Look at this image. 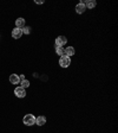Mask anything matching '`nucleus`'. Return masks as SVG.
Wrapping results in <instances>:
<instances>
[{
  "instance_id": "f257e3e1",
  "label": "nucleus",
  "mask_w": 118,
  "mask_h": 133,
  "mask_svg": "<svg viewBox=\"0 0 118 133\" xmlns=\"http://www.w3.org/2000/svg\"><path fill=\"white\" fill-rule=\"evenodd\" d=\"M23 121L26 126H32V125L35 124V116L33 114H26V115L24 116Z\"/></svg>"
},
{
  "instance_id": "f03ea898",
  "label": "nucleus",
  "mask_w": 118,
  "mask_h": 133,
  "mask_svg": "<svg viewBox=\"0 0 118 133\" xmlns=\"http://www.w3.org/2000/svg\"><path fill=\"white\" fill-rule=\"evenodd\" d=\"M71 64V58L67 56H62L60 59H59V65L63 67V68H67Z\"/></svg>"
},
{
  "instance_id": "7ed1b4c3",
  "label": "nucleus",
  "mask_w": 118,
  "mask_h": 133,
  "mask_svg": "<svg viewBox=\"0 0 118 133\" xmlns=\"http://www.w3.org/2000/svg\"><path fill=\"white\" fill-rule=\"evenodd\" d=\"M67 43V39H66V37L65 36H59V37H57L56 39V46H64L65 44Z\"/></svg>"
},
{
  "instance_id": "20e7f679",
  "label": "nucleus",
  "mask_w": 118,
  "mask_h": 133,
  "mask_svg": "<svg viewBox=\"0 0 118 133\" xmlns=\"http://www.w3.org/2000/svg\"><path fill=\"white\" fill-rule=\"evenodd\" d=\"M14 94L17 95V98H25V95H26V90H25V88H23V87H17V88L14 89Z\"/></svg>"
},
{
  "instance_id": "39448f33",
  "label": "nucleus",
  "mask_w": 118,
  "mask_h": 133,
  "mask_svg": "<svg viewBox=\"0 0 118 133\" xmlns=\"http://www.w3.org/2000/svg\"><path fill=\"white\" fill-rule=\"evenodd\" d=\"M21 36H23V30L18 29V27L13 29V31H12V37H13V38L18 39V38H20Z\"/></svg>"
},
{
  "instance_id": "423d86ee",
  "label": "nucleus",
  "mask_w": 118,
  "mask_h": 133,
  "mask_svg": "<svg viewBox=\"0 0 118 133\" xmlns=\"http://www.w3.org/2000/svg\"><path fill=\"white\" fill-rule=\"evenodd\" d=\"M85 3H83V1H80L78 5L76 6V11H77V13H79V14H82V13H84L85 12Z\"/></svg>"
},
{
  "instance_id": "0eeeda50",
  "label": "nucleus",
  "mask_w": 118,
  "mask_h": 133,
  "mask_svg": "<svg viewBox=\"0 0 118 133\" xmlns=\"http://www.w3.org/2000/svg\"><path fill=\"white\" fill-rule=\"evenodd\" d=\"M9 82H11L12 84H18V83L20 82V80H19V76H18L17 74H12L11 76H9Z\"/></svg>"
},
{
  "instance_id": "6e6552de",
  "label": "nucleus",
  "mask_w": 118,
  "mask_h": 133,
  "mask_svg": "<svg viewBox=\"0 0 118 133\" xmlns=\"http://www.w3.org/2000/svg\"><path fill=\"white\" fill-rule=\"evenodd\" d=\"M24 26H25V19H24V18H18L17 20H15V27L23 29Z\"/></svg>"
},
{
  "instance_id": "1a4fd4ad",
  "label": "nucleus",
  "mask_w": 118,
  "mask_h": 133,
  "mask_svg": "<svg viewBox=\"0 0 118 133\" xmlns=\"http://www.w3.org/2000/svg\"><path fill=\"white\" fill-rule=\"evenodd\" d=\"M65 56H67V57H71V56H73L74 55V49H73V46H68V48H66L65 49Z\"/></svg>"
},
{
  "instance_id": "9d476101",
  "label": "nucleus",
  "mask_w": 118,
  "mask_h": 133,
  "mask_svg": "<svg viewBox=\"0 0 118 133\" xmlns=\"http://www.w3.org/2000/svg\"><path fill=\"white\" fill-rule=\"evenodd\" d=\"M45 122H46V118L45 116H38L35 119V124L38 126H43V125H45Z\"/></svg>"
},
{
  "instance_id": "9b49d317",
  "label": "nucleus",
  "mask_w": 118,
  "mask_h": 133,
  "mask_svg": "<svg viewBox=\"0 0 118 133\" xmlns=\"http://www.w3.org/2000/svg\"><path fill=\"white\" fill-rule=\"evenodd\" d=\"M96 5H97L96 0H88V1H86L85 7H88V9H93V7H94Z\"/></svg>"
},
{
  "instance_id": "f8f14e48",
  "label": "nucleus",
  "mask_w": 118,
  "mask_h": 133,
  "mask_svg": "<svg viewBox=\"0 0 118 133\" xmlns=\"http://www.w3.org/2000/svg\"><path fill=\"white\" fill-rule=\"evenodd\" d=\"M56 52L57 55H59V56H65V51H64V48H60V46H56Z\"/></svg>"
},
{
  "instance_id": "ddd939ff",
  "label": "nucleus",
  "mask_w": 118,
  "mask_h": 133,
  "mask_svg": "<svg viewBox=\"0 0 118 133\" xmlns=\"http://www.w3.org/2000/svg\"><path fill=\"white\" fill-rule=\"evenodd\" d=\"M21 30H23V33H25V35H28L31 32V27L30 26H24Z\"/></svg>"
},
{
  "instance_id": "4468645a",
  "label": "nucleus",
  "mask_w": 118,
  "mask_h": 133,
  "mask_svg": "<svg viewBox=\"0 0 118 133\" xmlns=\"http://www.w3.org/2000/svg\"><path fill=\"white\" fill-rule=\"evenodd\" d=\"M28 86H30V81H27L26 79L24 81H21V87H23V88H27Z\"/></svg>"
},
{
  "instance_id": "2eb2a0df",
  "label": "nucleus",
  "mask_w": 118,
  "mask_h": 133,
  "mask_svg": "<svg viewBox=\"0 0 118 133\" xmlns=\"http://www.w3.org/2000/svg\"><path fill=\"white\" fill-rule=\"evenodd\" d=\"M19 80L24 81V80H25V76H24V75H19Z\"/></svg>"
},
{
  "instance_id": "dca6fc26",
  "label": "nucleus",
  "mask_w": 118,
  "mask_h": 133,
  "mask_svg": "<svg viewBox=\"0 0 118 133\" xmlns=\"http://www.w3.org/2000/svg\"><path fill=\"white\" fill-rule=\"evenodd\" d=\"M34 1L37 4H43V3H44V1H41V0H34Z\"/></svg>"
}]
</instances>
